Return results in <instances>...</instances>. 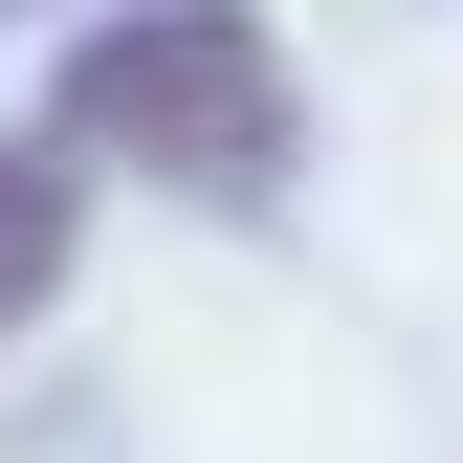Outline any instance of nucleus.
Here are the masks:
<instances>
[{
    "label": "nucleus",
    "instance_id": "nucleus-1",
    "mask_svg": "<svg viewBox=\"0 0 463 463\" xmlns=\"http://www.w3.org/2000/svg\"><path fill=\"white\" fill-rule=\"evenodd\" d=\"M67 133L89 155H155L177 199H265L287 177V44L243 0H133V23L67 67Z\"/></svg>",
    "mask_w": 463,
    "mask_h": 463
},
{
    "label": "nucleus",
    "instance_id": "nucleus-2",
    "mask_svg": "<svg viewBox=\"0 0 463 463\" xmlns=\"http://www.w3.org/2000/svg\"><path fill=\"white\" fill-rule=\"evenodd\" d=\"M44 265H67V177H44V155H0V331L44 309Z\"/></svg>",
    "mask_w": 463,
    "mask_h": 463
}]
</instances>
